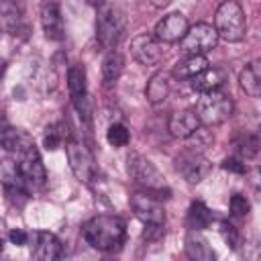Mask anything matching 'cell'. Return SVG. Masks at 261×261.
I'll return each mask as SVG.
<instances>
[{"label":"cell","mask_w":261,"mask_h":261,"mask_svg":"<svg viewBox=\"0 0 261 261\" xmlns=\"http://www.w3.org/2000/svg\"><path fill=\"white\" fill-rule=\"evenodd\" d=\"M82 237L90 247L104 253H114L120 251V247L124 245L126 222L114 214H98L84 222Z\"/></svg>","instance_id":"obj_1"},{"label":"cell","mask_w":261,"mask_h":261,"mask_svg":"<svg viewBox=\"0 0 261 261\" xmlns=\"http://www.w3.org/2000/svg\"><path fill=\"white\" fill-rule=\"evenodd\" d=\"M214 31L218 39H224L228 43H239L245 39L247 33V18L245 10L237 0H224L216 8L214 14Z\"/></svg>","instance_id":"obj_2"},{"label":"cell","mask_w":261,"mask_h":261,"mask_svg":"<svg viewBox=\"0 0 261 261\" xmlns=\"http://www.w3.org/2000/svg\"><path fill=\"white\" fill-rule=\"evenodd\" d=\"M232 110H234L232 98L220 90H214V92L200 94L194 112H196L200 124L216 126V124H222L224 120H228L232 116Z\"/></svg>","instance_id":"obj_3"},{"label":"cell","mask_w":261,"mask_h":261,"mask_svg":"<svg viewBox=\"0 0 261 261\" xmlns=\"http://www.w3.org/2000/svg\"><path fill=\"white\" fill-rule=\"evenodd\" d=\"M126 171H128L130 179L137 186H141L145 192H149V194H161V192L169 194V190L165 186L163 173L147 157H143L141 153H137V151L128 153V157H126Z\"/></svg>","instance_id":"obj_4"},{"label":"cell","mask_w":261,"mask_h":261,"mask_svg":"<svg viewBox=\"0 0 261 261\" xmlns=\"http://www.w3.org/2000/svg\"><path fill=\"white\" fill-rule=\"evenodd\" d=\"M124 35V18L114 8H104L96 20V41L104 51H112Z\"/></svg>","instance_id":"obj_5"},{"label":"cell","mask_w":261,"mask_h":261,"mask_svg":"<svg viewBox=\"0 0 261 261\" xmlns=\"http://www.w3.org/2000/svg\"><path fill=\"white\" fill-rule=\"evenodd\" d=\"M218 45V35L212 24L198 22L194 27H188L186 35L179 41V47L184 55H206Z\"/></svg>","instance_id":"obj_6"},{"label":"cell","mask_w":261,"mask_h":261,"mask_svg":"<svg viewBox=\"0 0 261 261\" xmlns=\"http://www.w3.org/2000/svg\"><path fill=\"white\" fill-rule=\"evenodd\" d=\"M65 153H67V161H69V167H71L73 175L82 184H90L98 173L96 171V161H94L90 149L82 141L69 137L67 143H65Z\"/></svg>","instance_id":"obj_7"},{"label":"cell","mask_w":261,"mask_h":261,"mask_svg":"<svg viewBox=\"0 0 261 261\" xmlns=\"http://www.w3.org/2000/svg\"><path fill=\"white\" fill-rule=\"evenodd\" d=\"M130 208L135 212V216L145 224V226H153V228H161L165 222V210L159 204L157 196L149 194V192H135L130 196Z\"/></svg>","instance_id":"obj_8"},{"label":"cell","mask_w":261,"mask_h":261,"mask_svg":"<svg viewBox=\"0 0 261 261\" xmlns=\"http://www.w3.org/2000/svg\"><path fill=\"white\" fill-rule=\"evenodd\" d=\"M16 163L20 167V173H22L27 186L41 188L45 184L47 173H45V165L41 161V155H39V149L35 147V143H29L27 147H22L16 153Z\"/></svg>","instance_id":"obj_9"},{"label":"cell","mask_w":261,"mask_h":261,"mask_svg":"<svg viewBox=\"0 0 261 261\" xmlns=\"http://www.w3.org/2000/svg\"><path fill=\"white\" fill-rule=\"evenodd\" d=\"M210 161L202 153L192 149H184L175 157V169L188 184H200L210 173Z\"/></svg>","instance_id":"obj_10"},{"label":"cell","mask_w":261,"mask_h":261,"mask_svg":"<svg viewBox=\"0 0 261 261\" xmlns=\"http://www.w3.org/2000/svg\"><path fill=\"white\" fill-rule=\"evenodd\" d=\"M130 55L141 65H157L165 57V51H163V43L155 35L141 33L130 41Z\"/></svg>","instance_id":"obj_11"},{"label":"cell","mask_w":261,"mask_h":261,"mask_svg":"<svg viewBox=\"0 0 261 261\" xmlns=\"http://www.w3.org/2000/svg\"><path fill=\"white\" fill-rule=\"evenodd\" d=\"M67 90H69V98L77 114L88 116V82H86L84 65L75 63L67 69Z\"/></svg>","instance_id":"obj_12"},{"label":"cell","mask_w":261,"mask_h":261,"mask_svg":"<svg viewBox=\"0 0 261 261\" xmlns=\"http://www.w3.org/2000/svg\"><path fill=\"white\" fill-rule=\"evenodd\" d=\"M188 27H190L188 24V18L181 12H169V14H165L155 24L153 35L161 43H179L181 37L186 35V31H188Z\"/></svg>","instance_id":"obj_13"},{"label":"cell","mask_w":261,"mask_h":261,"mask_svg":"<svg viewBox=\"0 0 261 261\" xmlns=\"http://www.w3.org/2000/svg\"><path fill=\"white\" fill-rule=\"evenodd\" d=\"M41 27L43 33L49 41H61L63 39V16H61V8L57 2L53 0H45L41 4Z\"/></svg>","instance_id":"obj_14"},{"label":"cell","mask_w":261,"mask_h":261,"mask_svg":"<svg viewBox=\"0 0 261 261\" xmlns=\"http://www.w3.org/2000/svg\"><path fill=\"white\" fill-rule=\"evenodd\" d=\"M31 255L41 261L59 259L61 257V241L49 230H39V232H35V245L31 249Z\"/></svg>","instance_id":"obj_15"},{"label":"cell","mask_w":261,"mask_h":261,"mask_svg":"<svg viewBox=\"0 0 261 261\" xmlns=\"http://www.w3.org/2000/svg\"><path fill=\"white\" fill-rule=\"evenodd\" d=\"M226 82V71L220 67H206L200 73H196L194 77H190V86L198 92V94H206V92H214L220 90Z\"/></svg>","instance_id":"obj_16"},{"label":"cell","mask_w":261,"mask_h":261,"mask_svg":"<svg viewBox=\"0 0 261 261\" xmlns=\"http://www.w3.org/2000/svg\"><path fill=\"white\" fill-rule=\"evenodd\" d=\"M0 186L10 194H14V192L24 194L27 181L20 173V167H18L16 159H10V157L0 159Z\"/></svg>","instance_id":"obj_17"},{"label":"cell","mask_w":261,"mask_h":261,"mask_svg":"<svg viewBox=\"0 0 261 261\" xmlns=\"http://www.w3.org/2000/svg\"><path fill=\"white\" fill-rule=\"evenodd\" d=\"M186 255L194 261H214L216 253L210 247L208 239L200 232V230H188L186 234Z\"/></svg>","instance_id":"obj_18"},{"label":"cell","mask_w":261,"mask_h":261,"mask_svg":"<svg viewBox=\"0 0 261 261\" xmlns=\"http://www.w3.org/2000/svg\"><path fill=\"white\" fill-rule=\"evenodd\" d=\"M29 143H33V139L22 133L20 128L12 126L4 116H0V145L8 151V153H18L22 147H27Z\"/></svg>","instance_id":"obj_19"},{"label":"cell","mask_w":261,"mask_h":261,"mask_svg":"<svg viewBox=\"0 0 261 261\" xmlns=\"http://www.w3.org/2000/svg\"><path fill=\"white\" fill-rule=\"evenodd\" d=\"M200 126V120L196 116L194 110H179V112H173L169 122H167V128L171 133V137L175 139H188L196 128Z\"/></svg>","instance_id":"obj_20"},{"label":"cell","mask_w":261,"mask_h":261,"mask_svg":"<svg viewBox=\"0 0 261 261\" xmlns=\"http://www.w3.org/2000/svg\"><path fill=\"white\" fill-rule=\"evenodd\" d=\"M239 86L249 98H257L261 94V63L259 59H253L247 63L239 75Z\"/></svg>","instance_id":"obj_21"},{"label":"cell","mask_w":261,"mask_h":261,"mask_svg":"<svg viewBox=\"0 0 261 261\" xmlns=\"http://www.w3.org/2000/svg\"><path fill=\"white\" fill-rule=\"evenodd\" d=\"M169 90H171V77L167 71H155L149 82H147V88H145V96L151 104H161L167 96H169Z\"/></svg>","instance_id":"obj_22"},{"label":"cell","mask_w":261,"mask_h":261,"mask_svg":"<svg viewBox=\"0 0 261 261\" xmlns=\"http://www.w3.org/2000/svg\"><path fill=\"white\" fill-rule=\"evenodd\" d=\"M22 24V10L16 0H0V31L16 33Z\"/></svg>","instance_id":"obj_23"},{"label":"cell","mask_w":261,"mask_h":261,"mask_svg":"<svg viewBox=\"0 0 261 261\" xmlns=\"http://www.w3.org/2000/svg\"><path fill=\"white\" fill-rule=\"evenodd\" d=\"M210 63L206 59V55H186V59L177 61L173 67V75L179 80H190L196 73H200L202 69H206Z\"/></svg>","instance_id":"obj_24"},{"label":"cell","mask_w":261,"mask_h":261,"mask_svg":"<svg viewBox=\"0 0 261 261\" xmlns=\"http://www.w3.org/2000/svg\"><path fill=\"white\" fill-rule=\"evenodd\" d=\"M122 69H124L122 55L116 49L108 51L106 57H104V61H102V80H104V86L116 84L118 77H120V73H122Z\"/></svg>","instance_id":"obj_25"},{"label":"cell","mask_w":261,"mask_h":261,"mask_svg":"<svg viewBox=\"0 0 261 261\" xmlns=\"http://www.w3.org/2000/svg\"><path fill=\"white\" fill-rule=\"evenodd\" d=\"M212 218H214V214H212V210H210L204 202L196 200V202L190 204V208H188V226H190L192 230H202V228H206V226L212 222Z\"/></svg>","instance_id":"obj_26"},{"label":"cell","mask_w":261,"mask_h":261,"mask_svg":"<svg viewBox=\"0 0 261 261\" xmlns=\"http://www.w3.org/2000/svg\"><path fill=\"white\" fill-rule=\"evenodd\" d=\"M234 149L241 157V161L245 159H255L259 153V137L255 133H245L241 135V139L234 143Z\"/></svg>","instance_id":"obj_27"},{"label":"cell","mask_w":261,"mask_h":261,"mask_svg":"<svg viewBox=\"0 0 261 261\" xmlns=\"http://www.w3.org/2000/svg\"><path fill=\"white\" fill-rule=\"evenodd\" d=\"M106 141H108V145H112V147H126L128 141H130V133H128V128H126L124 124L114 122V124H110L108 130H106Z\"/></svg>","instance_id":"obj_28"},{"label":"cell","mask_w":261,"mask_h":261,"mask_svg":"<svg viewBox=\"0 0 261 261\" xmlns=\"http://www.w3.org/2000/svg\"><path fill=\"white\" fill-rule=\"evenodd\" d=\"M186 141H190V143H188V149L202 153L204 149H208V147L214 143V137L210 135V130H206V128L198 126V128H196V130H194Z\"/></svg>","instance_id":"obj_29"},{"label":"cell","mask_w":261,"mask_h":261,"mask_svg":"<svg viewBox=\"0 0 261 261\" xmlns=\"http://www.w3.org/2000/svg\"><path fill=\"white\" fill-rule=\"evenodd\" d=\"M63 141V133L59 130V124H51L45 128V135H43V145L45 149L49 151H55Z\"/></svg>","instance_id":"obj_30"},{"label":"cell","mask_w":261,"mask_h":261,"mask_svg":"<svg viewBox=\"0 0 261 261\" xmlns=\"http://www.w3.org/2000/svg\"><path fill=\"white\" fill-rule=\"evenodd\" d=\"M228 208H230V214H232V216L243 218V216L249 214L251 204H249V200H247L243 194H232V196H230V202H228Z\"/></svg>","instance_id":"obj_31"},{"label":"cell","mask_w":261,"mask_h":261,"mask_svg":"<svg viewBox=\"0 0 261 261\" xmlns=\"http://www.w3.org/2000/svg\"><path fill=\"white\" fill-rule=\"evenodd\" d=\"M222 237H224V241L232 247V249H237L239 247V243H241V234H239V230L232 226V224H222Z\"/></svg>","instance_id":"obj_32"},{"label":"cell","mask_w":261,"mask_h":261,"mask_svg":"<svg viewBox=\"0 0 261 261\" xmlns=\"http://www.w3.org/2000/svg\"><path fill=\"white\" fill-rule=\"evenodd\" d=\"M222 167H224L226 171H232V173H247L245 163H243L241 159H237V157H228V159H224V161H222Z\"/></svg>","instance_id":"obj_33"},{"label":"cell","mask_w":261,"mask_h":261,"mask_svg":"<svg viewBox=\"0 0 261 261\" xmlns=\"http://www.w3.org/2000/svg\"><path fill=\"white\" fill-rule=\"evenodd\" d=\"M8 239H10V243L12 245H16V247H22V245H27L29 243V232H24V230H20V228H14V230H10L8 232Z\"/></svg>","instance_id":"obj_34"},{"label":"cell","mask_w":261,"mask_h":261,"mask_svg":"<svg viewBox=\"0 0 261 261\" xmlns=\"http://www.w3.org/2000/svg\"><path fill=\"white\" fill-rule=\"evenodd\" d=\"M169 2H171V0H151V4H153L155 8H165Z\"/></svg>","instance_id":"obj_35"},{"label":"cell","mask_w":261,"mask_h":261,"mask_svg":"<svg viewBox=\"0 0 261 261\" xmlns=\"http://www.w3.org/2000/svg\"><path fill=\"white\" fill-rule=\"evenodd\" d=\"M88 2H90L92 6H102V4H104V0H88Z\"/></svg>","instance_id":"obj_36"},{"label":"cell","mask_w":261,"mask_h":261,"mask_svg":"<svg viewBox=\"0 0 261 261\" xmlns=\"http://www.w3.org/2000/svg\"><path fill=\"white\" fill-rule=\"evenodd\" d=\"M2 69H4V61L0 59V73H2Z\"/></svg>","instance_id":"obj_37"},{"label":"cell","mask_w":261,"mask_h":261,"mask_svg":"<svg viewBox=\"0 0 261 261\" xmlns=\"http://www.w3.org/2000/svg\"><path fill=\"white\" fill-rule=\"evenodd\" d=\"M2 247H4V241H2V237H0V251H2Z\"/></svg>","instance_id":"obj_38"}]
</instances>
